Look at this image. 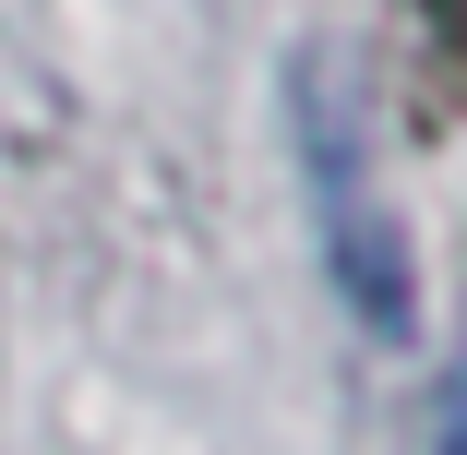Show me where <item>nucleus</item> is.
I'll return each instance as SVG.
<instances>
[{
	"label": "nucleus",
	"instance_id": "1",
	"mask_svg": "<svg viewBox=\"0 0 467 455\" xmlns=\"http://www.w3.org/2000/svg\"><path fill=\"white\" fill-rule=\"evenodd\" d=\"M288 109H300L288 132H300V180H312L324 276H336V300H348L359 336L408 347V336H420V252H408V228H396V204H384V180L359 168V120H348V97H336V60H324V48H300Z\"/></svg>",
	"mask_w": 467,
	"mask_h": 455
},
{
	"label": "nucleus",
	"instance_id": "3",
	"mask_svg": "<svg viewBox=\"0 0 467 455\" xmlns=\"http://www.w3.org/2000/svg\"><path fill=\"white\" fill-rule=\"evenodd\" d=\"M420 455H467V443H455V396L431 408V443H420Z\"/></svg>",
	"mask_w": 467,
	"mask_h": 455
},
{
	"label": "nucleus",
	"instance_id": "2",
	"mask_svg": "<svg viewBox=\"0 0 467 455\" xmlns=\"http://www.w3.org/2000/svg\"><path fill=\"white\" fill-rule=\"evenodd\" d=\"M384 25H396V36H384V60H396V109H408L420 144H443L455 109H467V0H396Z\"/></svg>",
	"mask_w": 467,
	"mask_h": 455
}]
</instances>
